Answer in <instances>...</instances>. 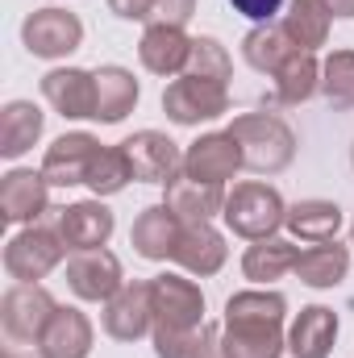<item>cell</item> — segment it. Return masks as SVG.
I'll list each match as a JSON object with an SVG mask.
<instances>
[{
    "label": "cell",
    "mask_w": 354,
    "mask_h": 358,
    "mask_svg": "<svg viewBox=\"0 0 354 358\" xmlns=\"http://www.w3.org/2000/svg\"><path fill=\"white\" fill-rule=\"evenodd\" d=\"M283 317H288V300L279 292L250 287V292H234L225 300V321H221V355L225 358H279L288 350V334H283Z\"/></svg>",
    "instance_id": "obj_1"
},
{
    "label": "cell",
    "mask_w": 354,
    "mask_h": 358,
    "mask_svg": "<svg viewBox=\"0 0 354 358\" xmlns=\"http://www.w3.org/2000/svg\"><path fill=\"white\" fill-rule=\"evenodd\" d=\"M229 134L242 146V167H250L259 176H279L296 159V134L275 113H242V117H234Z\"/></svg>",
    "instance_id": "obj_2"
},
{
    "label": "cell",
    "mask_w": 354,
    "mask_h": 358,
    "mask_svg": "<svg viewBox=\"0 0 354 358\" xmlns=\"http://www.w3.org/2000/svg\"><path fill=\"white\" fill-rule=\"evenodd\" d=\"M229 234L246 238V242H263V238H275L288 221V204L283 196L271 187V183H238L229 196H225V208H221Z\"/></svg>",
    "instance_id": "obj_3"
},
{
    "label": "cell",
    "mask_w": 354,
    "mask_h": 358,
    "mask_svg": "<svg viewBox=\"0 0 354 358\" xmlns=\"http://www.w3.org/2000/svg\"><path fill=\"white\" fill-rule=\"evenodd\" d=\"M63 259H67V242H63V234H59V225H55V213H50L46 221H34L29 229H21V234L4 246V271H8V279H17V283H38V279H46Z\"/></svg>",
    "instance_id": "obj_4"
},
{
    "label": "cell",
    "mask_w": 354,
    "mask_h": 358,
    "mask_svg": "<svg viewBox=\"0 0 354 358\" xmlns=\"http://www.w3.org/2000/svg\"><path fill=\"white\" fill-rule=\"evenodd\" d=\"M55 308H59V300H55L42 283H13V287L4 292V300H0V325H4V334H8L13 342L38 346V338H42V329L50 325Z\"/></svg>",
    "instance_id": "obj_5"
},
{
    "label": "cell",
    "mask_w": 354,
    "mask_h": 358,
    "mask_svg": "<svg viewBox=\"0 0 354 358\" xmlns=\"http://www.w3.org/2000/svg\"><path fill=\"white\" fill-rule=\"evenodd\" d=\"M150 308H155V329H200L204 325V292L192 279L171 275V271L150 279Z\"/></svg>",
    "instance_id": "obj_6"
},
{
    "label": "cell",
    "mask_w": 354,
    "mask_h": 358,
    "mask_svg": "<svg viewBox=\"0 0 354 358\" xmlns=\"http://www.w3.org/2000/svg\"><path fill=\"white\" fill-rule=\"evenodd\" d=\"M21 42L34 59H67L84 42V25L67 8H38L21 25Z\"/></svg>",
    "instance_id": "obj_7"
},
{
    "label": "cell",
    "mask_w": 354,
    "mask_h": 358,
    "mask_svg": "<svg viewBox=\"0 0 354 358\" xmlns=\"http://www.w3.org/2000/svg\"><path fill=\"white\" fill-rule=\"evenodd\" d=\"M163 113H167L176 125L217 121V117L229 113V92H225V84H213V80L179 76V80H171L167 92H163Z\"/></svg>",
    "instance_id": "obj_8"
},
{
    "label": "cell",
    "mask_w": 354,
    "mask_h": 358,
    "mask_svg": "<svg viewBox=\"0 0 354 358\" xmlns=\"http://www.w3.org/2000/svg\"><path fill=\"white\" fill-rule=\"evenodd\" d=\"M67 287L80 296V300H92V304H108L125 279H121V263L113 250L96 246V250H76L67 259Z\"/></svg>",
    "instance_id": "obj_9"
},
{
    "label": "cell",
    "mask_w": 354,
    "mask_h": 358,
    "mask_svg": "<svg viewBox=\"0 0 354 358\" xmlns=\"http://www.w3.org/2000/svg\"><path fill=\"white\" fill-rule=\"evenodd\" d=\"M100 155V142L92 134H63L46 146L42 155V176L50 187H76V183H88L92 159Z\"/></svg>",
    "instance_id": "obj_10"
},
{
    "label": "cell",
    "mask_w": 354,
    "mask_h": 358,
    "mask_svg": "<svg viewBox=\"0 0 354 358\" xmlns=\"http://www.w3.org/2000/svg\"><path fill=\"white\" fill-rule=\"evenodd\" d=\"M121 146H125V155L134 163V179H142V183H171L183 171L179 146L159 129H142V134L125 138Z\"/></svg>",
    "instance_id": "obj_11"
},
{
    "label": "cell",
    "mask_w": 354,
    "mask_h": 358,
    "mask_svg": "<svg viewBox=\"0 0 354 358\" xmlns=\"http://www.w3.org/2000/svg\"><path fill=\"white\" fill-rule=\"evenodd\" d=\"M42 96H46V104H50L59 117H67V121L96 117V71H84V67L46 71V76H42Z\"/></svg>",
    "instance_id": "obj_12"
},
{
    "label": "cell",
    "mask_w": 354,
    "mask_h": 358,
    "mask_svg": "<svg viewBox=\"0 0 354 358\" xmlns=\"http://www.w3.org/2000/svg\"><path fill=\"white\" fill-rule=\"evenodd\" d=\"M46 200H50V183L42 171H25V167H17V171H8V176L0 179V217L8 221V225H34V221H42L50 208H46Z\"/></svg>",
    "instance_id": "obj_13"
},
{
    "label": "cell",
    "mask_w": 354,
    "mask_h": 358,
    "mask_svg": "<svg viewBox=\"0 0 354 358\" xmlns=\"http://www.w3.org/2000/svg\"><path fill=\"white\" fill-rule=\"evenodd\" d=\"M155 329V308H150V283H125L108 304H104V334L117 342H138Z\"/></svg>",
    "instance_id": "obj_14"
},
{
    "label": "cell",
    "mask_w": 354,
    "mask_h": 358,
    "mask_svg": "<svg viewBox=\"0 0 354 358\" xmlns=\"http://www.w3.org/2000/svg\"><path fill=\"white\" fill-rule=\"evenodd\" d=\"M242 167V146L234 142V134H204L187 146L183 155V176L204 179V183H225V179L238 176Z\"/></svg>",
    "instance_id": "obj_15"
},
{
    "label": "cell",
    "mask_w": 354,
    "mask_h": 358,
    "mask_svg": "<svg viewBox=\"0 0 354 358\" xmlns=\"http://www.w3.org/2000/svg\"><path fill=\"white\" fill-rule=\"evenodd\" d=\"M55 213V225L67 242V250H96L113 238V213L100 204V200H80V204H67V208H50Z\"/></svg>",
    "instance_id": "obj_16"
},
{
    "label": "cell",
    "mask_w": 354,
    "mask_h": 358,
    "mask_svg": "<svg viewBox=\"0 0 354 358\" xmlns=\"http://www.w3.org/2000/svg\"><path fill=\"white\" fill-rule=\"evenodd\" d=\"M179 234H183V221L167 204H150L138 213L134 229H129V246L146 259V263H167L176 259V246H179Z\"/></svg>",
    "instance_id": "obj_17"
},
{
    "label": "cell",
    "mask_w": 354,
    "mask_h": 358,
    "mask_svg": "<svg viewBox=\"0 0 354 358\" xmlns=\"http://www.w3.org/2000/svg\"><path fill=\"white\" fill-rule=\"evenodd\" d=\"M167 187V208L176 213L183 225H208L221 208H225V183H204V179H192L179 171Z\"/></svg>",
    "instance_id": "obj_18"
},
{
    "label": "cell",
    "mask_w": 354,
    "mask_h": 358,
    "mask_svg": "<svg viewBox=\"0 0 354 358\" xmlns=\"http://www.w3.org/2000/svg\"><path fill=\"white\" fill-rule=\"evenodd\" d=\"M338 342V313L325 304H309L296 313L288 329V355L292 358H330Z\"/></svg>",
    "instance_id": "obj_19"
},
{
    "label": "cell",
    "mask_w": 354,
    "mask_h": 358,
    "mask_svg": "<svg viewBox=\"0 0 354 358\" xmlns=\"http://www.w3.org/2000/svg\"><path fill=\"white\" fill-rule=\"evenodd\" d=\"M92 355V321L80 308H55L50 325L38 338V358H88Z\"/></svg>",
    "instance_id": "obj_20"
},
{
    "label": "cell",
    "mask_w": 354,
    "mask_h": 358,
    "mask_svg": "<svg viewBox=\"0 0 354 358\" xmlns=\"http://www.w3.org/2000/svg\"><path fill=\"white\" fill-rule=\"evenodd\" d=\"M187 55H192V38L176 29V25H146L142 42H138V59L146 71L155 76H183L187 67Z\"/></svg>",
    "instance_id": "obj_21"
},
{
    "label": "cell",
    "mask_w": 354,
    "mask_h": 358,
    "mask_svg": "<svg viewBox=\"0 0 354 358\" xmlns=\"http://www.w3.org/2000/svg\"><path fill=\"white\" fill-rule=\"evenodd\" d=\"M225 255H229V246H225V238L213 225H183L179 246H176V263L187 275H200V279L217 275L225 267Z\"/></svg>",
    "instance_id": "obj_22"
},
{
    "label": "cell",
    "mask_w": 354,
    "mask_h": 358,
    "mask_svg": "<svg viewBox=\"0 0 354 358\" xmlns=\"http://www.w3.org/2000/svg\"><path fill=\"white\" fill-rule=\"evenodd\" d=\"M138 104V80L125 67H96V117L100 125H117L134 113Z\"/></svg>",
    "instance_id": "obj_23"
},
{
    "label": "cell",
    "mask_w": 354,
    "mask_h": 358,
    "mask_svg": "<svg viewBox=\"0 0 354 358\" xmlns=\"http://www.w3.org/2000/svg\"><path fill=\"white\" fill-rule=\"evenodd\" d=\"M42 108L34 100H8L0 108V155L4 159H21L25 150H34V142L42 138Z\"/></svg>",
    "instance_id": "obj_24"
},
{
    "label": "cell",
    "mask_w": 354,
    "mask_h": 358,
    "mask_svg": "<svg viewBox=\"0 0 354 358\" xmlns=\"http://www.w3.org/2000/svg\"><path fill=\"white\" fill-rule=\"evenodd\" d=\"M346 271H351V250L338 246V238H334V242H313L309 250H300L292 275L309 287H338L346 279Z\"/></svg>",
    "instance_id": "obj_25"
},
{
    "label": "cell",
    "mask_w": 354,
    "mask_h": 358,
    "mask_svg": "<svg viewBox=\"0 0 354 358\" xmlns=\"http://www.w3.org/2000/svg\"><path fill=\"white\" fill-rule=\"evenodd\" d=\"M296 50H300V46L288 38L283 21H279V25L263 21V25H255V29L242 38V59H246L255 71H263V76H275V71H279Z\"/></svg>",
    "instance_id": "obj_26"
},
{
    "label": "cell",
    "mask_w": 354,
    "mask_h": 358,
    "mask_svg": "<svg viewBox=\"0 0 354 358\" xmlns=\"http://www.w3.org/2000/svg\"><path fill=\"white\" fill-rule=\"evenodd\" d=\"M283 225L300 242H334L342 229V208L334 200H296Z\"/></svg>",
    "instance_id": "obj_27"
},
{
    "label": "cell",
    "mask_w": 354,
    "mask_h": 358,
    "mask_svg": "<svg viewBox=\"0 0 354 358\" xmlns=\"http://www.w3.org/2000/svg\"><path fill=\"white\" fill-rule=\"evenodd\" d=\"M296 259H300V246H292L288 238H263V242L246 246L242 275L250 283H271V279H283L288 271H296Z\"/></svg>",
    "instance_id": "obj_28"
},
{
    "label": "cell",
    "mask_w": 354,
    "mask_h": 358,
    "mask_svg": "<svg viewBox=\"0 0 354 358\" xmlns=\"http://www.w3.org/2000/svg\"><path fill=\"white\" fill-rule=\"evenodd\" d=\"M330 25H334V13H330L325 0H292L288 13H283V29H288V38H292L300 50L325 46Z\"/></svg>",
    "instance_id": "obj_29"
},
{
    "label": "cell",
    "mask_w": 354,
    "mask_h": 358,
    "mask_svg": "<svg viewBox=\"0 0 354 358\" xmlns=\"http://www.w3.org/2000/svg\"><path fill=\"white\" fill-rule=\"evenodd\" d=\"M317 88H321V63L313 59V50H296L275 71V100L279 104H304Z\"/></svg>",
    "instance_id": "obj_30"
},
{
    "label": "cell",
    "mask_w": 354,
    "mask_h": 358,
    "mask_svg": "<svg viewBox=\"0 0 354 358\" xmlns=\"http://www.w3.org/2000/svg\"><path fill=\"white\" fill-rule=\"evenodd\" d=\"M129 179H134V163H129L125 146H100V155L92 159V171H88L92 196H96V200L117 196V192H125Z\"/></svg>",
    "instance_id": "obj_31"
},
{
    "label": "cell",
    "mask_w": 354,
    "mask_h": 358,
    "mask_svg": "<svg viewBox=\"0 0 354 358\" xmlns=\"http://www.w3.org/2000/svg\"><path fill=\"white\" fill-rule=\"evenodd\" d=\"M217 338H221V325H200V329H155V355L159 358H204Z\"/></svg>",
    "instance_id": "obj_32"
},
{
    "label": "cell",
    "mask_w": 354,
    "mask_h": 358,
    "mask_svg": "<svg viewBox=\"0 0 354 358\" xmlns=\"http://www.w3.org/2000/svg\"><path fill=\"white\" fill-rule=\"evenodd\" d=\"M229 71H234V59H229V50H225L217 38H192V55H187L183 76L225 84V80H229Z\"/></svg>",
    "instance_id": "obj_33"
},
{
    "label": "cell",
    "mask_w": 354,
    "mask_h": 358,
    "mask_svg": "<svg viewBox=\"0 0 354 358\" xmlns=\"http://www.w3.org/2000/svg\"><path fill=\"white\" fill-rule=\"evenodd\" d=\"M321 92L338 108H351L354 104V50H334L321 63Z\"/></svg>",
    "instance_id": "obj_34"
},
{
    "label": "cell",
    "mask_w": 354,
    "mask_h": 358,
    "mask_svg": "<svg viewBox=\"0 0 354 358\" xmlns=\"http://www.w3.org/2000/svg\"><path fill=\"white\" fill-rule=\"evenodd\" d=\"M192 13H196V0H155L150 25H176V29H183L192 21Z\"/></svg>",
    "instance_id": "obj_35"
},
{
    "label": "cell",
    "mask_w": 354,
    "mask_h": 358,
    "mask_svg": "<svg viewBox=\"0 0 354 358\" xmlns=\"http://www.w3.org/2000/svg\"><path fill=\"white\" fill-rule=\"evenodd\" d=\"M229 4H234V13H242V17H250V21L263 25V21H271L279 13L283 0H229Z\"/></svg>",
    "instance_id": "obj_36"
},
{
    "label": "cell",
    "mask_w": 354,
    "mask_h": 358,
    "mask_svg": "<svg viewBox=\"0 0 354 358\" xmlns=\"http://www.w3.org/2000/svg\"><path fill=\"white\" fill-rule=\"evenodd\" d=\"M108 8H113L121 21H150L155 0H108Z\"/></svg>",
    "instance_id": "obj_37"
},
{
    "label": "cell",
    "mask_w": 354,
    "mask_h": 358,
    "mask_svg": "<svg viewBox=\"0 0 354 358\" xmlns=\"http://www.w3.org/2000/svg\"><path fill=\"white\" fill-rule=\"evenodd\" d=\"M325 4H330L334 17H346V21L354 17V0H325Z\"/></svg>",
    "instance_id": "obj_38"
},
{
    "label": "cell",
    "mask_w": 354,
    "mask_h": 358,
    "mask_svg": "<svg viewBox=\"0 0 354 358\" xmlns=\"http://www.w3.org/2000/svg\"><path fill=\"white\" fill-rule=\"evenodd\" d=\"M204 358H225V355H221V346L213 342V346H208V355H204Z\"/></svg>",
    "instance_id": "obj_39"
},
{
    "label": "cell",
    "mask_w": 354,
    "mask_h": 358,
    "mask_svg": "<svg viewBox=\"0 0 354 358\" xmlns=\"http://www.w3.org/2000/svg\"><path fill=\"white\" fill-rule=\"evenodd\" d=\"M351 246H354V225H351Z\"/></svg>",
    "instance_id": "obj_40"
},
{
    "label": "cell",
    "mask_w": 354,
    "mask_h": 358,
    "mask_svg": "<svg viewBox=\"0 0 354 358\" xmlns=\"http://www.w3.org/2000/svg\"><path fill=\"white\" fill-rule=\"evenodd\" d=\"M8 358H13V355H8Z\"/></svg>",
    "instance_id": "obj_41"
}]
</instances>
